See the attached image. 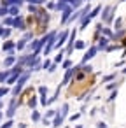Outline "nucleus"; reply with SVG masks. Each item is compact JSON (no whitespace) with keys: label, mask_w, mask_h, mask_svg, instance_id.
<instances>
[{"label":"nucleus","mask_w":126,"mask_h":128,"mask_svg":"<svg viewBox=\"0 0 126 128\" xmlns=\"http://www.w3.org/2000/svg\"><path fill=\"white\" fill-rule=\"evenodd\" d=\"M116 77V74H110V76H107V77H105V81H112Z\"/></svg>","instance_id":"nucleus-7"},{"label":"nucleus","mask_w":126,"mask_h":128,"mask_svg":"<svg viewBox=\"0 0 126 128\" xmlns=\"http://www.w3.org/2000/svg\"><path fill=\"white\" fill-rule=\"evenodd\" d=\"M74 46H75V47H79V49H82V47H84V42H81V41H79V42H75Z\"/></svg>","instance_id":"nucleus-6"},{"label":"nucleus","mask_w":126,"mask_h":128,"mask_svg":"<svg viewBox=\"0 0 126 128\" xmlns=\"http://www.w3.org/2000/svg\"><path fill=\"white\" fill-rule=\"evenodd\" d=\"M96 51H98V47H91L88 53H86V56H84V62H88L89 58H93L95 56V54H96Z\"/></svg>","instance_id":"nucleus-2"},{"label":"nucleus","mask_w":126,"mask_h":128,"mask_svg":"<svg viewBox=\"0 0 126 128\" xmlns=\"http://www.w3.org/2000/svg\"><path fill=\"white\" fill-rule=\"evenodd\" d=\"M68 37V32H63L61 35H60V37H58V42H56V47H60L63 42H65V39Z\"/></svg>","instance_id":"nucleus-3"},{"label":"nucleus","mask_w":126,"mask_h":128,"mask_svg":"<svg viewBox=\"0 0 126 128\" xmlns=\"http://www.w3.org/2000/svg\"><path fill=\"white\" fill-rule=\"evenodd\" d=\"M67 112H68V105H63V107H61V112L58 114V118H56V121H54L53 125H54V126H60V125H61V121H63V118H65V114H67Z\"/></svg>","instance_id":"nucleus-1"},{"label":"nucleus","mask_w":126,"mask_h":128,"mask_svg":"<svg viewBox=\"0 0 126 128\" xmlns=\"http://www.w3.org/2000/svg\"><path fill=\"white\" fill-rule=\"evenodd\" d=\"M70 11H72L70 7H65V9H63V18H61V23H65V21H67V18L70 16Z\"/></svg>","instance_id":"nucleus-4"},{"label":"nucleus","mask_w":126,"mask_h":128,"mask_svg":"<svg viewBox=\"0 0 126 128\" xmlns=\"http://www.w3.org/2000/svg\"><path fill=\"white\" fill-rule=\"evenodd\" d=\"M39 118H40V116H39V112H33V121H37Z\"/></svg>","instance_id":"nucleus-8"},{"label":"nucleus","mask_w":126,"mask_h":128,"mask_svg":"<svg viewBox=\"0 0 126 128\" xmlns=\"http://www.w3.org/2000/svg\"><path fill=\"white\" fill-rule=\"evenodd\" d=\"M63 67H65V68H70V67H72V62H70V60H65V62H63Z\"/></svg>","instance_id":"nucleus-5"},{"label":"nucleus","mask_w":126,"mask_h":128,"mask_svg":"<svg viewBox=\"0 0 126 128\" xmlns=\"http://www.w3.org/2000/svg\"><path fill=\"white\" fill-rule=\"evenodd\" d=\"M123 72H124V74H126V68H124V70H123Z\"/></svg>","instance_id":"nucleus-9"}]
</instances>
